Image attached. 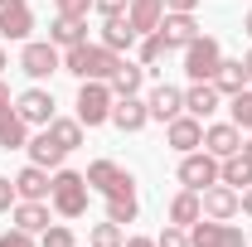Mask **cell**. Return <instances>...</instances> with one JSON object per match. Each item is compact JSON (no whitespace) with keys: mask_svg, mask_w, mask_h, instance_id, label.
<instances>
[{"mask_svg":"<svg viewBox=\"0 0 252 247\" xmlns=\"http://www.w3.org/2000/svg\"><path fill=\"white\" fill-rule=\"evenodd\" d=\"M15 112L30 126H49L54 122V93H49V88H25V93L15 97Z\"/></svg>","mask_w":252,"mask_h":247,"instance_id":"11","label":"cell"},{"mask_svg":"<svg viewBox=\"0 0 252 247\" xmlns=\"http://www.w3.org/2000/svg\"><path fill=\"white\" fill-rule=\"evenodd\" d=\"M15 204H20V194H15V180H5V175H0V214H10Z\"/></svg>","mask_w":252,"mask_h":247,"instance_id":"37","label":"cell"},{"mask_svg":"<svg viewBox=\"0 0 252 247\" xmlns=\"http://www.w3.org/2000/svg\"><path fill=\"white\" fill-rule=\"evenodd\" d=\"M122 247H156V238H131V243H122Z\"/></svg>","mask_w":252,"mask_h":247,"instance_id":"43","label":"cell"},{"mask_svg":"<svg viewBox=\"0 0 252 247\" xmlns=\"http://www.w3.org/2000/svg\"><path fill=\"white\" fill-rule=\"evenodd\" d=\"M165 146H170V151H180V155L199 151V146H204V122H199V117H189V112H180L175 122H165Z\"/></svg>","mask_w":252,"mask_h":247,"instance_id":"8","label":"cell"},{"mask_svg":"<svg viewBox=\"0 0 252 247\" xmlns=\"http://www.w3.org/2000/svg\"><path fill=\"white\" fill-rule=\"evenodd\" d=\"M30 146V122L10 107V112H0V151H25Z\"/></svg>","mask_w":252,"mask_h":247,"instance_id":"23","label":"cell"},{"mask_svg":"<svg viewBox=\"0 0 252 247\" xmlns=\"http://www.w3.org/2000/svg\"><path fill=\"white\" fill-rule=\"evenodd\" d=\"M214 88H219L223 97L243 93V88H248V68H243V59H223L219 73H214Z\"/></svg>","mask_w":252,"mask_h":247,"instance_id":"26","label":"cell"},{"mask_svg":"<svg viewBox=\"0 0 252 247\" xmlns=\"http://www.w3.org/2000/svg\"><path fill=\"white\" fill-rule=\"evenodd\" d=\"M189 247H248V238H243V228H233L223 218H199L189 228Z\"/></svg>","mask_w":252,"mask_h":247,"instance_id":"7","label":"cell"},{"mask_svg":"<svg viewBox=\"0 0 252 247\" xmlns=\"http://www.w3.org/2000/svg\"><path fill=\"white\" fill-rule=\"evenodd\" d=\"M228 112H233V126H238V131H252V93L248 88L228 97Z\"/></svg>","mask_w":252,"mask_h":247,"instance_id":"32","label":"cell"},{"mask_svg":"<svg viewBox=\"0 0 252 247\" xmlns=\"http://www.w3.org/2000/svg\"><path fill=\"white\" fill-rule=\"evenodd\" d=\"M243 68H248V83H252V49H248V59H243Z\"/></svg>","mask_w":252,"mask_h":247,"instance_id":"45","label":"cell"},{"mask_svg":"<svg viewBox=\"0 0 252 247\" xmlns=\"http://www.w3.org/2000/svg\"><path fill=\"white\" fill-rule=\"evenodd\" d=\"M88 199H93V185H88V175H78V170H54V189H49V204H54V214L59 218H83L88 214Z\"/></svg>","mask_w":252,"mask_h":247,"instance_id":"2","label":"cell"},{"mask_svg":"<svg viewBox=\"0 0 252 247\" xmlns=\"http://www.w3.org/2000/svg\"><path fill=\"white\" fill-rule=\"evenodd\" d=\"M126 20H131V30H136V34L160 30V20H165V0H131V5H126Z\"/></svg>","mask_w":252,"mask_h":247,"instance_id":"19","label":"cell"},{"mask_svg":"<svg viewBox=\"0 0 252 247\" xmlns=\"http://www.w3.org/2000/svg\"><path fill=\"white\" fill-rule=\"evenodd\" d=\"M49 44H59V49L88 44V20H78V15H59V20L49 25Z\"/></svg>","mask_w":252,"mask_h":247,"instance_id":"21","label":"cell"},{"mask_svg":"<svg viewBox=\"0 0 252 247\" xmlns=\"http://www.w3.org/2000/svg\"><path fill=\"white\" fill-rule=\"evenodd\" d=\"M238 199H243V214H248V218H252V185H248V189H243V194H238Z\"/></svg>","mask_w":252,"mask_h":247,"instance_id":"42","label":"cell"},{"mask_svg":"<svg viewBox=\"0 0 252 247\" xmlns=\"http://www.w3.org/2000/svg\"><path fill=\"white\" fill-rule=\"evenodd\" d=\"M20 68L30 73L34 83H44V78L63 73V49H59V44H49V39H25V49H20Z\"/></svg>","mask_w":252,"mask_h":247,"instance_id":"5","label":"cell"},{"mask_svg":"<svg viewBox=\"0 0 252 247\" xmlns=\"http://www.w3.org/2000/svg\"><path fill=\"white\" fill-rule=\"evenodd\" d=\"M10 107H15V102H10V83L0 78V112H10Z\"/></svg>","mask_w":252,"mask_h":247,"instance_id":"41","label":"cell"},{"mask_svg":"<svg viewBox=\"0 0 252 247\" xmlns=\"http://www.w3.org/2000/svg\"><path fill=\"white\" fill-rule=\"evenodd\" d=\"M10 218H15V228H25V233H44V228H49V204H44V199H20V204L10 209Z\"/></svg>","mask_w":252,"mask_h":247,"instance_id":"22","label":"cell"},{"mask_svg":"<svg viewBox=\"0 0 252 247\" xmlns=\"http://www.w3.org/2000/svg\"><path fill=\"white\" fill-rule=\"evenodd\" d=\"M136 189H117V194H107V218L112 223H136Z\"/></svg>","mask_w":252,"mask_h":247,"instance_id":"30","label":"cell"},{"mask_svg":"<svg viewBox=\"0 0 252 247\" xmlns=\"http://www.w3.org/2000/svg\"><path fill=\"white\" fill-rule=\"evenodd\" d=\"M5 63H10V54H5V49H0V73H5Z\"/></svg>","mask_w":252,"mask_h":247,"instance_id":"46","label":"cell"},{"mask_svg":"<svg viewBox=\"0 0 252 247\" xmlns=\"http://www.w3.org/2000/svg\"><path fill=\"white\" fill-rule=\"evenodd\" d=\"M136 39H141V34L131 30V20H126V15H107V20H102V39H97V44H107L112 54H126V49H136Z\"/></svg>","mask_w":252,"mask_h":247,"instance_id":"17","label":"cell"},{"mask_svg":"<svg viewBox=\"0 0 252 247\" xmlns=\"http://www.w3.org/2000/svg\"><path fill=\"white\" fill-rule=\"evenodd\" d=\"M219 185H233V189H248L252 185V165L243 160V151L228 155V160H219Z\"/></svg>","mask_w":252,"mask_h":247,"instance_id":"29","label":"cell"},{"mask_svg":"<svg viewBox=\"0 0 252 247\" xmlns=\"http://www.w3.org/2000/svg\"><path fill=\"white\" fill-rule=\"evenodd\" d=\"M204 218V204H199V194L194 189H180L175 199H170V223H180V228H194Z\"/></svg>","mask_w":252,"mask_h":247,"instance_id":"25","label":"cell"},{"mask_svg":"<svg viewBox=\"0 0 252 247\" xmlns=\"http://www.w3.org/2000/svg\"><path fill=\"white\" fill-rule=\"evenodd\" d=\"M112 102H117V93H112V83H97V78H88L83 88H78V122L88 126H102L112 122Z\"/></svg>","mask_w":252,"mask_h":247,"instance_id":"4","label":"cell"},{"mask_svg":"<svg viewBox=\"0 0 252 247\" xmlns=\"http://www.w3.org/2000/svg\"><path fill=\"white\" fill-rule=\"evenodd\" d=\"M141 88H146V68L131 63V59H122V68L112 73V93H117V97H136Z\"/></svg>","mask_w":252,"mask_h":247,"instance_id":"27","label":"cell"},{"mask_svg":"<svg viewBox=\"0 0 252 247\" xmlns=\"http://www.w3.org/2000/svg\"><path fill=\"white\" fill-rule=\"evenodd\" d=\"M126 5H131V0H93V10L102 20H107V15H126Z\"/></svg>","mask_w":252,"mask_h":247,"instance_id":"39","label":"cell"},{"mask_svg":"<svg viewBox=\"0 0 252 247\" xmlns=\"http://www.w3.org/2000/svg\"><path fill=\"white\" fill-rule=\"evenodd\" d=\"M199 204H204V218H223V223L243 214V199H238L233 185H209L204 194H199Z\"/></svg>","mask_w":252,"mask_h":247,"instance_id":"12","label":"cell"},{"mask_svg":"<svg viewBox=\"0 0 252 247\" xmlns=\"http://www.w3.org/2000/svg\"><path fill=\"white\" fill-rule=\"evenodd\" d=\"M180 185L194 189V194H204L209 185H219V155H209V151L180 155Z\"/></svg>","mask_w":252,"mask_h":247,"instance_id":"6","label":"cell"},{"mask_svg":"<svg viewBox=\"0 0 252 247\" xmlns=\"http://www.w3.org/2000/svg\"><path fill=\"white\" fill-rule=\"evenodd\" d=\"M243 30H248V34H252V15H248V20H243Z\"/></svg>","mask_w":252,"mask_h":247,"instance_id":"47","label":"cell"},{"mask_svg":"<svg viewBox=\"0 0 252 247\" xmlns=\"http://www.w3.org/2000/svg\"><path fill=\"white\" fill-rule=\"evenodd\" d=\"M156 247H189V228H180V223H165V233L156 238Z\"/></svg>","mask_w":252,"mask_h":247,"instance_id":"35","label":"cell"},{"mask_svg":"<svg viewBox=\"0 0 252 247\" xmlns=\"http://www.w3.org/2000/svg\"><path fill=\"white\" fill-rule=\"evenodd\" d=\"M126 238H122V223H93V238H88V247H122Z\"/></svg>","mask_w":252,"mask_h":247,"instance_id":"33","label":"cell"},{"mask_svg":"<svg viewBox=\"0 0 252 247\" xmlns=\"http://www.w3.org/2000/svg\"><path fill=\"white\" fill-rule=\"evenodd\" d=\"M160 34H165V44H170V49H185V44L199 39V20H194V15H180V10H165Z\"/></svg>","mask_w":252,"mask_h":247,"instance_id":"15","label":"cell"},{"mask_svg":"<svg viewBox=\"0 0 252 247\" xmlns=\"http://www.w3.org/2000/svg\"><path fill=\"white\" fill-rule=\"evenodd\" d=\"M0 247H34V233H25V228H10V233H0Z\"/></svg>","mask_w":252,"mask_h":247,"instance_id":"36","label":"cell"},{"mask_svg":"<svg viewBox=\"0 0 252 247\" xmlns=\"http://www.w3.org/2000/svg\"><path fill=\"white\" fill-rule=\"evenodd\" d=\"M219 102H223V93L214 88V83H194V88L185 93V112L204 122V117H214V112H219Z\"/></svg>","mask_w":252,"mask_h":247,"instance_id":"20","label":"cell"},{"mask_svg":"<svg viewBox=\"0 0 252 247\" xmlns=\"http://www.w3.org/2000/svg\"><path fill=\"white\" fill-rule=\"evenodd\" d=\"M88 185H93L97 194H117V189H136V175L122 170L117 160H93V165H88Z\"/></svg>","mask_w":252,"mask_h":247,"instance_id":"9","label":"cell"},{"mask_svg":"<svg viewBox=\"0 0 252 247\" xmlns=\"http://www.w3.org/2000/svg\"><path fill=\"white\" fill-rule=\"evenodd\" d=\"M204 151L219 155V160L238 155V151H243V131H238L233 122H214V126H204Z\"/></svg>","mask_w":252,"mask_h":247,"instance_id":"14","label":"cell"},{"mask_svg":"<svg viewBox=\"0 0 252 247\" xmlns=\"http://www.w3.org/2000/svg\"><path fill=\"white\" fill-rule=\"evenodd\" d=\"M165 10H180V15H194V10H199V0H165Z\"/></svg>","mask_w":252,"mask_h":247,"instance_id":"40","label":"cell"},{"mask_svg":"<svg viewBox=\"0 0 252 247\" xmlns=\"http://www.w3.org/2000/svg\"><path fill=\"white\" fill-rule=\"evenodd\" d=\"M39 247H78V243H73V228L68 223H49L39 233Z\"/></svg>","mask_w":252,"mask_h":247,"instance_id":"34","label":"cell"},{"mask_svg":"<svg viewBox=\"0 0 252 247\" xmlns=\"http://www.w3.org/2000/svg\"><path fill=\"white\" fill-rule=\"evenodd\" d=\"M165 54H170V44H165V34H160V30L141 34V68H156Z\"/></svg>","mask_w":252,"mask_h":247,"instance_id":"31","label":"cell"},{"mask_svg":"<svg viewBox=\"0 0 252 247\" xmlns=\"http://www.w3.org/2000/svg\"><path fill=\"white\" fill-rule=\"evenodd\" d=\"M146 122H151V107H146V97H141V93L112 102V126H117V131L136 136V131H146Z\"/></svg>","mask_w":252,"mask_h":247,"instance_id":"10","label":"cell"},{"mask_svg":"<svg viewBox=\"0 0 252 247\" xmlns=\"http://www.w3.org/2000/svg\"><path fill=\"white\" fill-rule=\"evenodd\" d=\"M146 107H151V122H175V117L185 112V93L170 88V83H160V88H151Z\"/></svg>","mask_w":252,"mask_h":247,"instance_id":"16","label":"cell"},{"mask_svg":"<svg viewBox=\"0 0 252 247\" xmlns=\"http://www.w3.org/2000/svg\"><path fill=\"white\" fill-rule=\"evenodd\" d=\"M49 189H54V175H49L44 165H34V160L15 175V194H20V199H49Z\"/></svg>","mask_w":252,"mask_h":247,"instance_id":"18","label":"cell"},{"mask_svg":"<svg viewBox=\"0 0 252 247\" xmlns=\"http://www.w3.org/2000/svg\"><path fill=\"white\" fill-rule=\"evenodd\" d=\"M30 30H34L30 0H0V34L5 39H30Z\"/></svg>","mask_w":252,"mask_h":247,"instance_id":"13","label":"cell"},{"mask_svg":"<svg viewBox=\"0 0 252 247\" xmlns=\"http://www.w3.org/2000/svg\"><path fill=\"white\" fill-rule=\"evenodd\" d=\"M243 160H248V165H252V141H243Z\"/></svg>","mask_w":252,"mask_h":247,"instance_id":"44","label":"cell"},{"mask_svg":"<svg viewBox=\"0 0 252 247\" xmlns=\"http://www.w3.org/2000/svg\"><path fill=\"white\" fill-rule=\"evenodd\" d=\"M59 5V15H78V20H88V10H93V0H54Z\"/></svg>","mask_w":252,"mask_h":247,"instance_id":"38","label":"cell"},{"mask_svg":"<svg viewBox=\"0 0 252 247\" xmlns=\"http://www.w3.org/2000/svg\"><path fill=\"white\" fill-rule=\"evenodd\" d=\"M219 63H223V44L214 39V34H199L194 44H185V73H189V83H214Z\"/></svg>","mask_w":252,"mask_h":247,"instance_id":"3","label":"cell"},{"mask_svg":"<svg viewBox=\"0 0 252 247\" xmlns=\"http://www.w3.org/2000/svg\"><path fill=\"white\" fill-rule=\"evenodd\" d=\"M25 151H30V160H34V165H44V170H59V165H63V155H68L59 141L49 136V126H44L39 136H30V146H25Z\"/></svg>","mask_w":252,"mask_h":247,"instance_id":"24","label":"cell"},{"mask_svg":"<svg viewBox=\"0 0 252 247\" xmlns=\"http://www.w3.org/2000/svg\"><path fill=\"white\" fill-rule=\"evenodd\" d=\"M83 131H88V126L78 122V117H54V122H49V136L59 141L63 151H78V146H83Z\"/></svg>","mask_w":252,"mask_h":247,"instance_id":"28","label":"cell"},{"mask_svg":"<svg viewBox=\"0 0 252 247\" xmlns=\"http://www.w3.org/2000/svg\"><path fill=\"white\" fill-rule=\"evenodd\" d=\"M122 68V54H112L107 44H73V49H63V73H73L78 83H112V73Z\"/></svg>","mask_w":252,"mask_h":247,"instance_id":"1","label":"cell"}]
</instances>
